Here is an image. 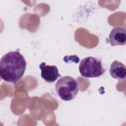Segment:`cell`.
Masks as SVG:
<instances>
[{
    "instance_id": "cell-1",
    "label": "cell",
    "mask_w": 126,
    "mask_h": 126,
    "mask_svg": "<svg viewBox=\"0 0 126 126\" xmlns=\"http://www.w3.org/2000/svg\"><path fill=\"white\" fill-rule=\"evenodd\" d=\"M26 66L27 62L19 51H10L0 60V76L3 80L15 84L24 75Z\"/></svg>"
},
{
    "instance_id": "cell-2",
    "label": "cell",
    "mask_w": 126,
    "mask_h": 126,
    "mask_svg": "<svg viewBox=\"0 0 126 126\" xmlns=\"http://www.w3.org/2000/svg\"><path fill=\"white\" fill-rule=\"evenodd\" d=\"M55 90L62 100L70 101L73 99L78 94V83L72 77L65 76L58 80L55 85Z\"/></svg>"
},
{
    "instance_id": "cell-3",
    "label": "cell",
    "mask_w": 126,
    "mask_h": 126,
    "mask_svg": "<svg viewBox=\"0 0 126 126\" xmlns=\"http://www.w3.org/2000/svg\"><path fill=\"white\" fill-rule=\"evenodd\" d=\"M79 70L81 75L86 78L98 77L105 71L101 61L93 57L84 58L80 62Z\"/></svg>"
},
{
    "instance_id": "cell-4",
    "label": "cell",
    "mask_w": 126,
    "mask_h": 126,
    "mask_svg": "<svg viewBox=\"0 0 126 126\" xmlns=\"http://www.w3.org/2000/svg\"><path fill=\"white\" fill-rule=\"evenodd\" d=\"M106 42L111 46L125 45L126 43V30L125 28L117 27L110 32Z\"/></svg>"
},
{
    "instance_id": "cell-5",
    "label": "cell",
    "mask_w": 126,
    "mask_h": 126,
    "mask_svg": "<svg viewBox=\"0 0 126 126\" xmlns=\"http://www.w3.org/2000/svg\"><path fill=\"white\" fill-rule=\"evenodd\" d=\"M41 70V76L46 82L49 83L54 82L61 75L56 65H46L45 62H42L39 65Z\"/></svg>"
},
{
    "instance_id": "cell-6",
    "label": "cell",
    "mask_w": 126,
    "mask_h": 126,
    "mask_svg": "<svg viewBox=\"0 0 126 126\" xmlns=\"http://www.w3.org/2000/svg\"><path fill=\"white\" fill-rule=\"evenodd\" d=\"M109 73L114 79L123 81L125 79L126 76V66L118 61H114L110 65Z\"/></svg>"
}]
</instances>
